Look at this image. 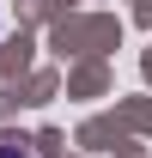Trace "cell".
Returning a JSON list of instances; mask_svg holds the SVG:
<instances>
[{"mask_svg":"<svg viewBox=\"0 0 152 158\" xmlns=\"http://www.w3.org/2000/svg\"><path fill=\"white\" fill-rule=\"evenodd\" d=\"M0 158H37V152H31L24 140H6V134H0Z\"/></svg>","mask_w":152,"mask_h":158,"instance_id":"obj_1","label":"cell"}]
</instances>
